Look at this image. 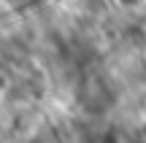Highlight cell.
Instances as JSON below:
<instances>
[{
	"label": "cell",
	"mask_w": 146,
	"mask_h": 143,
	"mask_svg": "<svg viewBox=\"0 0 146 143\" xmlns=\"http://www.w3.org/2000/svg\"><path fill=\"white\" fill-rule=\"evenodd\" d=\"M8 89H11V78H8V73H3V70H0V100L8 95Z\"/></svg>",
	"instance_id": "obj_1"
}]
</instances>
